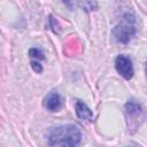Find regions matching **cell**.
Instances as JSON below:
<instances>
[{"label": "cell", "mask_w": 147, "mask_h": 147, "mask_svg": "<svg viewBox=\"0 0 147 147\" xmlns=\"http://www.w3.org/2000/svg\"><path fill=\"white\" fill-rule=\"evenodd\" d=\"M75 110H76V115L80 118V119H85V121H92L93 118V113L92 110L86 106L85 102L77 100L76 105H75Z\"/></svg>", "instance_id": "8992f818"}, {"label": "cell", "mask_w": 147, "mask_h": 147, "mask_svg": "<svg viewBox=\"0 0 147 147\" xmlns=\"http://www.w3.org/2000/svg\"><path fill=\"white\" fill-rule=\"evenodd\" d=\"M113 37L114 39L123 45H126L131 41V39L137 33V20L132 13H125L119 23L115 25L113 29Z\"/></svg>", "instance_id": "7a4b0ae2"}, {"label": "cell", "mask_w": 147, "mask_h": 147, "mask_svg": "<svg viewBox=\"0 0 147 147\" xmlns=\"http://www.w3.org/2000/svg\"><path fill=\"white\" fill-rule=\"evenodd\" d=\"M127 147H138V146H136V145H130V146H127Z\"/></svg>", "instance_id": "8fae6325"}, {"label": "cell", "mask_w": 147, "mask_h": 147, "mask_svg": "<svg viewBox=\"0 0 147 147\" xmlns=\"http://www.w3.org/2000/svg\"><path fill=\"white\" fill-rule=\"evenodd\" d=\"M78 6L82 7L83 9L85 10H94L96 7H98V3L96 2H91V1H84V2H78Z\"/></svg>", "instance_id": "ba28073f"}, {"label": "cell", "mask_w": 147, "mask_h": 147, "mask_svg": "<svg viewBox=\"0 0 147 147\" xmlns=\"http://www.w3.org/2000/svg\"><path fill=\"white\" fill-rule=\"evenodd\" d=\"M124 109H125L127 127L137 130L139 127L140 122H142L145 118V111H144L142 106L136 100H129L125 103Z\"/></svg>", "instance_id": "3957f363"}, {"label": "cell", "mask_w": 147, "mask_h": 147, "mask_svg": "<svg viewBox=\"0 0 147 147\" xmlns=\"http://www.w3.org/2000/svg\"><path fill=\"white\" fill-rule=\"evenodd\" d=\"M29 56H30L31 61H39V60H44L45 59L42 52L39 48H31L29 51Z\"/></svg>", "instance_id": "52a82bcc"}, {"label": "cell", "mask_w": 147, "mask_h": 147, "mask_svg": "<svg viewBox=\"0 0 147 147\" xmlns=\"http://www.w3.org/2000/svg\"><path fill=\"white\" fill-rule=\"evenodd\" d=\"M31 67H32L33 71H36V72H38V74L42 71V67H41V64L39 63V61H31Z\"/></svg>", "instance_id": "9c48e42d"}, {"label": "cell", "mask_w": 147, "mask_h": 147, "mask_svg": "<svg viewBox=\"0 0 147 147\" xmlns=\"http://www.w3.org/2000/svg\"><path fill=\"white\" fill-rule=\"evenodd\" d=\"M145 71H146V77H147V63H146V69H145Z\"/></svg>", "instance_id": "30bf717a"}, {"label": "cell", "mask_w": 147, "mask_h": 147, "mask_svg": "<svg viewBox=\"0 0 147 147\" xmlns=\"http://www.w3.org/2000/svg\"><path fill=\"white\" fill-rule=\"evenodd\" d=\"M82 131L75 124L52 127L47 136V142L52 147H77L82 141Z\"/></svg>", "instance_id": "6da1fadb"}, {"label": "cell", "mask_w": 147, "mask_h": 147, "mask_svg": "<svg viewBox=\"0 0 147 147\" xmlns=\"http://www.w3.org/2000/svg\"><path fill=\"white\" fill-rule=\"evenodd\" d=\"M44 107L49 111H57L62 107V100L56 91H51L44 99Z\"/></svg>", "instance_id": "5b68a950"}, {"label": "cell", "mask_w": 147, "mask_h": 147, "mask_svg": "<svg viewBox=\"0 0 147 147\" xmlns=\"http://www.w3.org/2000/svg\"><path fill=\"white\" fill-rule=\"evenodd\" d=\"M115 68L117 72L126 80H130L133 77V74H134L133 64H132V60L129 56L124 54L118 55L115 59Z\"/></svg>", "instance_id": "277c9868"}]
</instances>
